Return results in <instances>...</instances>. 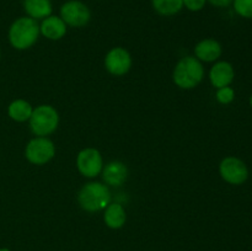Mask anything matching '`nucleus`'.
Instances as JSON below:
<instances>
[{"instance_id":"19","label":"nucleus","mask_w":252,"mask_h":251,"mask_svg":"<svg viewBox=\"0 0 252 251\" xmlns=\"http://www.w3.org/2000/svg\"><path fill=\"white\" fill-rule=\"evenodd\" d=\"M234 96H235V94H234L233 89L230 86H224V88L219 89L218 93H217V100L220 103L226 105L234 100Z\"/></svg>"},{"instance_id":"11","label":"nucleus","mask_w":252,"mask_h":251,"mask_svg":"<svg viewBox=\"0 0 252 251\" xmlns=\"http://www.w3.org/2000/svg\"><path fill=\"white\" fill-rule=\"evenodd\" d=\"M128 170L121 161H112L103 170V180L112 186H121L126 181Z\"/></svg>"},{"instance_id":"16","label":"nucleus","mask_w":252,"mask_h":251,"mask_svg":"<svg viewBox=\"0 0 252 251\" xmlns=\"http://www.w3.org/2000/svg\"><path fill=\"white\" fill-rule=\"evenodd\" d=\"M32 115V107L27 101L16 100L9 106V116L17 122L27 121Z\"/></svg>"},{"instance_id":"6","label":"nucleus","mask_w":252,"mask_h":251,"mask_svg":"<svg viewBox=\"0 0 252 251\" xmlns=\"http://www.w3.org/2000/svg\"><path fill=\"white\" fill-rule=\"evenodd\" d=\"M220 175L226 182L231 185H241L248 180L249 170L243 160L238 157H225L220 162Z\"/></svg>"},{"instance_id":"22","label":"nucleus","mask_w":252,"mask_h":251,"mask_svg":"<svg viewBox=\"0 0 252 251\" xmlns=\"http://www.w3.org/2000/svg\"><path fill=\"white\" fill-rule=\"evenodd\" d=\"M0 251H10L9 249H0Z\"/></svg>"},{"instance_id":"17","label":"nucleus","mask_w":252,"mask_h":251,"mask_svg":"<svg viewBox=\"0 0 252 251\" xmlns=\"http://www.w3.org/2000/svg\"><path fill=\"white\" fill-rule=\"evenodd\" d=\"M184 6V0H153V7L159 14L170 16L180 11Z\"/></svg>"},{"instance_id":"23","label":"nucleus","mask_w":252,"mask_h":251,"mask_svg":"<svg viewBox=\"0 0 252 251\" xmlns=\"http://www.w3.org/2000/svg\"><path fill=\"white\" fill-rule=\"evenodd\" d=\"M250 105H251V107H252V95H251V97H250Z\"/></svg>"},{"instance_id":"2","label":"nucleus","mask_w":252,"mask_h":251,"mask_svg":"<svg viewBox=\"0 0 252 251\" xmlns=\"http://www.w3.org/2000/svg\"><path fill=\"white\" fill-rule=\"evenodd\" d=\"M80 206L88 212H96L106 208L111 201V194L107 187L100 182L86 184L78 194Z\"/></svg>"},{"instance_id":"21","label":"nucleus","mask_w":252,"mask_h":251,"mask_svg":"<svg viewBox=\"0 0 252 251\" xmlns=\"http://www.w3.org/2000/svg\"><path fill=\"white\" fill-rule=\"evenodd\" d=\"M212 5L214 6H218V7H226L234 1V0H208Z\"/></svg>"},{"instance_id":"10","label":"nucleus","mask_w":252,"mask_h":251,"mask_svg":"<svg viewBox=\"0 0 252 251\" xmlns=\"http://www.w3.org/2000/svg\"><path fill=\"white\" fill-rule=\"evenodd\" d=\"M209 78L216 88L220 89L224 86H229L234 79L233 66L228 62H219L212 68Z\"/></svg>"},{"instance_id":"9","label":"nucleus","mask_w":252,"mask_h":251,"mask_svg":"<svg viewBox=\"0 0 252 251\" xmlns=\"http://www.w3.org/2000/svg\"><path fill=\"white\" fill-rule=\"evenodd\" d=\"M106 69L113 75H123L127 73L132 64L129 53L123 48H113L106 56Z\"/></svg>"},{"instance_id":"15","label":"nucleus","mask_w":252,"mask_h":251,"mask_svg":"<svg viewBox=\"0 0 252 251\" xmlns=\"http://www.w3.org/2000/svg\"><path fill=\"white\" fill-rule=\"evenodd\" d=\"M105 221L110 228L118 229L126 223V212L123 207L118 203L110 204L106 209Z\"/></svg>"},{"instance_id":"4","label":"nucleus","mask_w":252,"mask_h":251,"mask_svg":"<svg viewBox=\"0 0 252 251\" xmlns=\"http://www.w3.org/2000/svg\"><path fill=\"white\" fill-rule=\"evenodd\" d=\"M59 117L56 108L52 106L43 105L37 107L32 111V115L30 117V126L34 134L37 135H47L54 132L58 126Z\"/></svg>"},{"instance_id":"3","label":"nucleus","mask_w":252,"mask_h":251,"mask_svg":"<svg viewBox=\"0 0 252 251\" xmlns=\"http://www.w3.org/2000/svg\"><path fill=\"white\" fill-rule=\"evenodd\" d=\"M203 66L193 57H185L176 65L174 71V80L182 89L194 88L203 78Z\"/></svg>"},{"instance_id":"5","label":"nucleus","mask_w":252,"mask_h":251,"mask_svg":"<svg viewBox=\"0 0 252 251\" xmlns=\"http://www.w3.org/2000/svg\"><path fill=\"white\" fill-rule=\"evenodd\" d=\"M61 16L62 20L69 26L81 27L88 24L91 15L90 10L85 4L78 0H71L61 7Z\"/></svg>"},{"instance_id":"14","label":"nucleus","mask_w":252,"mask_h":251,"mask_svg":"<svg viewBox=\"0 0 252 251\" xmlns=\"http://www.w3.org/2000/svg\"><path fill=\"white\" fill-rule=\"evenodd\" d=\"M24 7L30 17L34 20L51 16L52 4L49 0H24Z\"/></svg>"},{"instance_id":"8","label":"nucleus","mask_w":252,"mask_h":251,"mask_svg":"<svg viewBox=\"0 0 252 251\" xmlns=\"http://www.w3.org/2000/svg\"><path fill=\"white\" fill-rule=\"evenodd\" d=\"M76 164H78L79 171L84 176L94 177L100 174L102 169V157L97 150L89 148L79 153Z\"/></svg>"},{"instance_id":"7","label":"nucleus","mask_w":252,"mask_h":251,"mask_svg":"<svg viewBox=\"0 0 252 251\" xmlns=\"http://www.w3.org/2000/svg\"><path fill=\"white\" fill-rule=\"evenodd\" d=\"M54 145L47 138H34L26 148V157L32 164L42 165L53 157Z\"/></svg>"},{"instance_id":"13","label":"nucleus","mask_w":252,"mask_h":251,"mask_svg":"<svg viewBox=\"0 0 252 251\" xmlns=\"http://www.w3.org/2000/svg\"><path fill=\"white\" fill-rule=\"evenodd\" d=\"M197 58L204 62H213L218 59L221 54V47L214 39H204L199 42L194 48Z\"/></svg>"},{"instance_id":"20","label":"nucleus","mask_w":252,"mask_h":251,"mask_svg":"<svg viewBox=\"0 0 252 251\" xmlns=\"http://www.w3.org/2000/svg\"><path fill=\"white\" fill-rule=\"evenodd\" d=\"M207 0H184V5L191 11H198L203 9Z\"/></svg>"},{"instance_id":"18","label":"nucleus","mask_w":252,"mask_h":251,"mask_svg":"<svg viewBox=\"0 0 252 251\" xmlns=\"http://www.w3.org/2000/svg\"><path fill=\"white\" fill-rule=\"evenodd\" d=\"M234 9L240 16L252 19V0H234Z\"/></svg>"},{"instance_id":"1","label":"nucleus","mask_w":252,"mask_h":251,"mask_svg":"<svg viewBox=\"0 0 252 251\" xmlns=\"http://www.w3.org/2000/svg\"><path fill=\"white\" fill-rule=\"evenodd\" d=\"M39 26L32 17H21L11 25L9 30L10 43L17 49H26L36 42Z\"/></svg>"},{"instance_id":"12","label":"nucleus","mask_w":252,"mask_h":251,"mask_svg":"<svg viewBox=\"0 0 252 251\" xmlns=\"http://www.w3.org/2000/svg\"><path fill=\"white\" fill-rule=\"evenodd\" d=\"M41 32L43 36L51 39H59L65 34L66 25L61 17L48 16L41 25Z\"/></svg>"}]
</instances>
